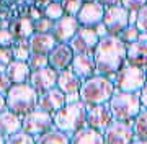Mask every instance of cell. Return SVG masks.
I'll list each match as a JSON object with an SVG mask.
<instances>
[{
    "instance_id": "1",
    "label": "cell",
    "mask_w": 147,
    "mask_h": 144,
    "mask_svg": "<svg viewBox=\"0 0 147 144\" xmlns=\"http://www.w3.org/2000/svg\"><path fill=\"white\" fill-rule=\"evenodd\" d=\"M92 54L96 66V74L101 75H115L126 64V44L118 36H101Z\"/></svg>"
},
{
    "instance_id": "2",
    "label": "cell",
    "mask_w": 147,
    "mask_h": 144,
    "mask_svg": "<svg viewBox=\"0 0 147 144\" xmlns=\"http://www.w3.org/2000/svg\"><path fill=\"white\" fill-rule=\"evenodd\" d=\"M115 90V84L108 75L95 74L88 79L82 80V85L79 90V100L87 107L108 103Z\"/></svg>"
},
{
    "instance_id": "3",
    "label": "cell",
    "mask_w": 147,
    "mask_h": 144,
    "mask_svg": "<svg viewBox=\"0 0 147 144\" xmlns=\"http://www.w3.org/2000/svg\"><path fill=\"white\" fill-rule=\"evenodd\" d=\"M53 123L56 129L72 136L75 131L87 126V105L80 100L65 101V105L53 115Z\"/></svg>"
},
{
    "instance_id": "4",
    "label": "cell",
    "mask_w": 147,
    "mask_h": 144,
    "mask_svg": "<svg viewBox=\"0 0 147 144\" xmlns=\"http://www.w3.org/2000/svg\"><path fill=\"white\" fill-rule=\"evenodd\" d=\"M108 105H110L113 120L123 123H132V120L142 110L139 92L115 90V93L111 95L110 101H108Z\"/></svg>"
},
{
    "instance_id": "5",
    "label": "cell",
    "mask_w": 147,
    "mask_h": 144,
    "mask_svg": "<svg viewBox=\"0 0 147 144\" xmlns=\"http://www.w3.org/2000/svg\"><path fill=\"white\" fill-rule=\"evenodd\" d=\"M38 98H39L38 92L28 82L13 84L5 95L7 108L10 112L16 113L18 116H25L26 113L38 108Z\"/></svg>"
},
{
    "instance_id": "6",
    "label": "cell",
    "mask_w": 147,
    "mask_h": 144,
    "mask_svg": "<svg viewBox=\"0 0 147 144\" xmlns=\"http://www.w3.org/2000/svg\"><path fill=\"white\" fill-rule=\"evenodd\" d=\"M147 75L142 67L124 64L115 74V89L121 92H141L142 87L146 85Z\"/></svg>"
},
{
    "instance_id": "7",
    "label": "cell",
    "mask_w": 147,
    "mask_h": 144,
    "mask_svg": "<svg viewBox=\"0 0 147 144\" xmlns=\"http://www.w3.org/2000/svg\"><path fill=\"white\" fill-rule=\"evenodd\" d=\"M53 128V115L41 110V108H34L33 112L21 116V129L25 133L31 134L33 138H38V136H41Z\"/></svg>"
},
{
    "instance_id": "8",
    "label": "cell",
    "mask_w": 147,
    "mask_h": 144,
    "mask_svg": "<svg viewBox=\"0 0 147 144\" xmlns=\"http://www.w3.org/2000/svg\"><path fill=\"white\" fill-rule=\"evenodd\" d=\"M101 23H103V26L106 30V34L119 36V33L129 25V11L121 3L108 5L105 7V13H103Z\"/></svg>"
},
{
    "instance_id": "9",
    "label": "cell",
    "mask_w": 147,
    "mask_h": 144,
    "mask_svg": "<svg viewBox=\"0 0 147 144\" xmlns=\"http://www.w3.org/2000/svg\"><path fill=\"white\" fill-rule=\"evenodd\" d=\"M98 39L100 36L95 31V28L80 26L74 34V38L69 41V46L72 48L74 54H92Z\"/></svg>"
},
{
    "instance_id": "10",
    "label": "cell",
    "mask_w": 147,
    "mask_h": 144,
    "mask_svg": "<svg viewBox=\"0 0 147 144\" xmlns=\"http://www.w3.org/2000/svg\"><path fill=\"white\" fill-rule=\"evenodd\" d=\"M101 133H103L105 144H131L136 139L131 123L113 121Z\"/></svg>"
},
{
    "instance_id": "11",
    "label": "cell",
    "mask_w": 147,
    "mask_h": 144,
    "mask_svg": "<svg viewBox=\"0 0 147 144\" xmlns=\"http://www.w3.org/2000/svg\"><path fill=\"white\" fill-rule=\"evenodd\" d=\"M103 13H105V7L101 5L100 2H96V0H88V2H84V3H82L79 13L75 15V18H77V22H79L80 26L95 28L96 25L101 23Z\"/></svg>"
},
{
    "instance_id": "12",
    "label": "cell",
    "mask_w": 147,
    "mask_h": 144,
    "mask_svg": "<svg viewBox=\"0 0 147 144\" xmlns=\"http://www.w3.org/2000/svg\"><path fill=\"white\" fill-rule=\"evenodd\" d=\"M57 74L59 72L56 69H53L51 66H46L42 69L31 70L28 84L38 92V95H41L44 92L51 90L53 87H56V84H57Z\"/></svg>"
},
{
    "instance_id": "13",
    "label": "cell",
    "mask_w": 147,
    "mask_h": 144,
    "mask_svg": "<svg viewBox=\"0 0 147 144\" xmlns=\"http://www.w3.org/2000/svg\"><path fill=\"white\" fill-rule=\"evenodd\" d=\"M115 121L111 115L110 105L108 103H100V105H90L87 107V126L98 131L103 129Z\"/></svg>"
},
{
    "instance_id": "14",
    "label": "cell",
    "mask_w": 147,
    "mask_h": 144,
    "mask_svg": "<svg viewBox=\"0 0 147 144\" xmlns=\"http://www.w3.org/2000/svg\"><path fill=\"white\" fill-rule=\"evenodd\" d=\"M79 28H80V25H79V22H77L75 16L64 15V16H61L59 20L54 22L51 34L54 36L56 43H69L74 38V34L77 33Z\"/></svg>"
},
{
    "instance_id": "15",
    "label": "cell",
    "mask_w": 147,
    "mask_h": 144,
    "mask_svg": "<svg viewBox=\"0 0 147 144\" xmlns=\"http://www.w3.org/2000/svg\"><path fill=\"white\" fill-rule=\"evenodd\" d=\"M74 56L75 54H74L72 48L69 46V43H56V46L47 54V61H49V66L53 69L61 72V70L70 67Z\"/></svg>"
},
{
    "instance_id": "16",
    "label": "cell",
    "mask_w": 147,
    "mask_h": 144,
    "mask_svg": "<svg viewBox=\"0 0 147 144\" xmlns=\"http://www.w3.org/2000/svg\"><path fill=\"white\" fill-rule=\"evenodd\" d=\"M64 105H65V95L57 87H53L51 90L41 93L39 98H38V108H41V110L51 113V115H54L57 110H61Z\"/></svg>"
},
{
    "instance_id": "17",
    "label": "cell",
    "mask_w": 147,
    "mask_h": 144,
    "mask_svg": "<svg viewBox=\"0 0 147 144\" xmlns=\"http://www.w3.org/2000/svg\"><path fill=\"white\" fill-rule=\"evenodd\" d=\"M72 72L80 80H85L96 74V66L93 61V54H75L70 64Z\"/></svg>"
},
{
    "instance_id": "18",
    "label": "cell",
    "mask_w": 147,
    "mask_h": 144,
    "mask_svg": "<svg viewBox=\"0 0 147 144\" xmlns=\"http://www.w3.org/2000/svg\"><path fill=\"white\" fill-rule=\"evenodd\" d=\"M80 85H82V80L72 72V69H64L57 74V87L59 90L62 92L65 97H72V95H79Z\"/></svg>"
},
{
    "instance_id": "19",
    "label": "cell",
    "mask_w": 147,
    "mask_h": 144,
    "mask_svg": "<svg viewBox=\"0 0 147 144\" xmlns=\"http://www.w3.org/2000/svg\"><path fill=\"white\" fill-rule=\"evenodd\" d=\"M126 64L136 66V67H146L147 66V41H134L126 46Z\"/></svg>"
},
{
    "instance_id": "20",
    "label": "cell",
    "mask_w": 147,
    "mask_h": 144,
    "mask_svg": "<svg viewBox=\"0 0 147 144\" xmlns=\"http://www.w3.org/2000/svg\"><path fill=\"white\" fill-rule=\"evenodd\" d=\"M5 74L8 75L11 84H23V82H28L31 69H30L26 61H15L13 59L5 67Z\"/></svg>"
},
{
    "instance_id": "21",
    "label": "cell",
    "mask_w": 147,
    "mask_h": 144,
    "mask_svg": "<svg viewBox=\"0 0 147 144\" xmlns=\"http://www.w3.org/2000/svg\"><path fill=\"white\" fill-rule=\"evenodd\" d=\"M70 144H105V139L101 131L84 126L70 136Z\"/></svg>"
},
{
    "instance_id": "22",
    "label": "cell",
    "mask_w": 147,
    "mask_h": 144,
    "mask_svg": "<svg viewBox=\"0 0 147 144\" xmlns=\"http://www.w3.org/2000/svg\"><path fill=\"white\" fill-rule=\"evenodd\" d=\"M28 41L31 53L38 54H49V51L56 46V39L51 33H33Z\"/></svg>"
},
{
    "instance_id": "23",
    "label": "cell",
    "mask_w": 147,
    "mask_h": 144,
    "mask_svg": "<svg viewBox=\"0 0 147 144\" xmlns=\"http://www.w3.org/2000/svg\"><path fill=\"white\" fill-rule=\"evenodd\" d=\"M18 131H21V116L10 112L8 108L0 112V133L7 138V136L18 133Z\"/></svg>"
},
{
    "instance_id": "24",
    "label": "cell",
    "mask_w": 147,
    "mask_h": 144,
    "mask_svg": "<svg viewBox=\"0 0 147 144\" xmlns=\"http://www.w3.org/2000/svg\"><path fill=\"white\" fill-rule=\"evenodd\" d=\"M10 31L13 33V36L16 39H30L31 34L34 33L33 28V20L30 16H21L16 18L10 23Z\"/></svg>"
},
{
    "instance_id": "25",
    "label": "cell",
    "mask_w": 147,
    "mask_h": 144,
    "mask_svg": "<svg viewBox=\"0 0 147 144\" xmlns=\"http://www.w3.org/2000/svg\"><path fill=\"white\" fill-rule=\"evenodd\" d=\"M34 144H70V136L53 128L41 136H38Z\"/></svg>"
},
{
    "instance_id": "26",
    "label": "cell",
    "mask_w": 147,
    "mask_h": 144,
    "mask_svg": "<svg viewBox=\"0 0 147 144\" xmlns=\"http://www.w3.org/2000/svg\"><path fill=\"white\" fill-rule=\"evenodd\" d=\"M132 131H134V138L147 141V110L142 108L139 115L132 120Z\"/></svg>"
},
{
    "instance_id": "27",
    "label": "cell",
    "mask_w": 147,
    "mask_h": 144,
    "mask_svg": "<svg viewBox=\"0 0 147 144\" xmlns=\"http://www.w3.org/2000/svg\"><path fill=\"white\" fill-rule=\"evenodd\" d=\"M10 49L15 61H28L30 54H31V48H30L28 39H15V43L10 46Z\"/></svg>"
},
{
    "instance_id": "28",
    "label": "cell",
    "mask_w": 147,
    "mask_h": 144,
    "mask_svg": "<svg viewBox=\"0 0 147 144\" xmlns=\"http://www.w3.org/2000/svg\"><path fill=\"white\" fill-rule=\"evenodd\" d=\"M139 36H141V31L137 30V26L136 25H132V23H129L123 31L119 33V39L123 41V43L126 44H131V43H134V41H139Z\"/></svg>"
},
{
    "instance_id": "29",
    "label": "cell",
    "mask_w": 147,
    "mask_h": 144,
    "mask_svg": "<svg viewBox=\"0 0 147 144\" xmlns=\"http://www.w3.org/2000/svg\"><path fill=\"white\" fill-rule=\"evenodd\" d=\"M42 15L46 16V18H49V20L56 22V20H59V18H61V16H64L65 13H64V10H62L61 2H53V0H51V2L44 7Z\"/></svg>"
},
{
    "instance_id": "30",
    "label": "cell",
    "mask_w": 147,
    "mask_h": 144,
    "mask_svg": "<svg viewBox=\"0 0 147 144\" xmlns=\"http://www.w3.org/2000/svg\"><path fill=\"white\" fill-rule=\"evenodd\" d=\"M34 143H36V138H33L31 134L25 133L23 129L5 138V144H34Z\"/></svg>"
},
{
    "instance_id": "31",
    "label": "cell",
    "mask_w": 147,
    "mask_h": 144,
    "mask_svg": "<svg viewBox=\"0 0 147 144\" xmlns=\"http://www.w3.org/2000/svg\"><path fill=\"white\" fill-rule=\"evenodd\" d=\"M28 66L31 70H38L49 66V61H47V54H38V53H31L30 57H28Z\"/></svg>"
},
{
    "instance_id": "32",
    "label": "cell",
    "mask_w": 147,
    "mask_h": 144,
    "mask_svg": "<svg viewBox=\"0 0 147 144\" xmlns=\"http://www.w3.org/2000/svg\"><path fill=\"white\" fill-rule=\"evenodd\" d=\"M54 26V22L49 20L46 16L42 15L41 18H38L33 22V28H34V33H51Z\"/></svg>"
},
{
    "instance_id": "33",
    "label": "cell",
    "mask_w": 147,
    "mask_h": 144,
    "mask_svg": "<svg viewBox=\"0 0 147 144\" xmlns=\"http://www.w3.org/2000/svg\"><path fill=\"white\" fill-rule=\"evenodd\" d=\"M82 3H84V0H61L64 13L65 15H70V16H75L79 13Z\"/></svg>"
},
{
    "instance_id": "34",
    "label": "cell",
    "mask_w": 147,
    "mask_h": 144,
    "mask_svg": "<svg viewBox=\"0 0 147 144\" xmlns=\"http://www.w3.org/2000/svg\"><path fill=\"white\" fill-rule=\"evenodd\" d=\"M137 30L142 33V34H147V3L142 7L141 10L136 11V23Z\"/></svg>"
},
{
    "instance_id": "35",
    "label": "cell",
    "mask_w": 147,
    "mask_h": 144,
    "mask_svg": "<svg viewBox=\"0 0 147 144\" xmlns=\"http://www.w3.org/2000/svg\"><path fill=\"white\" fill-rule=\"evenodd\" d=\"M16 38L13 36V33L10 31V28H0V46L2 48H10L15 43Z\"/></svg>"
},
{
    "instance_id": "36",
    "label": "cell",
    "mask_w": 147,
    "mask_h": 144,
    "mask_svg": "<svg viewBox=\"0 0 147 144\" xmlns=\"http://www.w3.org/2000/svg\"><path fill=\"white\" fill-rule=\"evenodd\" d=\"M119 3L127 11H137L147 3V0H119Z\"/></svg>"
},
{
    "instance_id": "37",
    "label": "cell",
    "mask_w": 147,
    "mask_h": 144,
    "mask_svg": "<svg viewBox=\"0 0 147 144\" xmlns=\"http://www.w3.org/2000/svg\"><path fill=\"white\" fill-rule=\"evenodd\" d=\"M11 61H13V54H11V49L10 48H2L0 46V66H7L10 64Z\"/></svg>"
},
{
    "instance_id": "38",
    "label": "cell",
    "mask_w": 147,
    "mask_h": 144,
    "mask_svg": "<svg viewBox=\"0 0 147 144\" xmlns=\"http://www.w3.org/2000/svg\"><path fill=\"white\" fill-rule=\"evenodd\" d=\"M13 85L11 80L8 79V75L5 72H0V93L2 95H7V92L10 90V87Z\"/></svg>"
},
{
    "instance_id": "39",
    "label": "cell",
    "mask_w": 147,
    "mask_h": 144,
    "mask_svg": "<svg viewBox=\"0 0 147 144\" xmlns=\"http://www.w3.org/2000/svg\"><path fill=\"white\" fill-rule=\"evenodd\" d=\"M139 98H141L142 108H146V110H147V82H146V85L142 87V90L139 92Z\"/></svg>"
},
{
    "instance_id": "40",
    "label": "cell",
    "mask_w": 147,
    "mask_h": 144,
    "mask_svg": "<svg viewBox=\"0 0 147 144\" xmlns=\"http://www.w3.org/2000/svg\"><path fill=\"white\" fill-rule=\"evenodd\" d=\"M30 13H31V15H30V18H31L33 22H34V20H38V18H41V11L38 10V8H34V7H33L31 10H30Z\"/></svg>"
},
{
    "instance_id": "41",
    "label": "cell",
    "mask_w": 147,
    "mask_h": 144,
    "mask_svg": "<svg viewBox=\"0 0 147 144\" xmlns=\"http://www.w3.org/2000/svg\"><path fill=\"white\" fill-rule=\"evenodd\" d=\"M100 2L103 7H108V5H115V3H119V0H96Z\"/></svg>"
},
{
    "instance_id": "42",
    "label": "cell",
    "mask_w": 147,
    "mask_h": 144,
    "mask_svg": "<svg viewBox=\"0 0 147 144\" xmlns=\"http://www.w3.org/2000/svg\"><path fill=\"white\" fill-rule=\"evenodd\" d=\"M3 110H7V100H5V95L0 93V112H3Z\"/></svg>"
},
{
    "instance_id": "43",
    "label": "cell",
    "mask_w": 147,
    "mask_h": 144,
    "mask_svg": "<svg viewBox=\"0 0 147 144\" xmlns=\"http://www.w3.org/2000/svg\"><path fill=\"white\" fill-rule=\"evenodd\" d=\"M131 144H147V141H141V139H134Z\"/></svg>"
},
{
    "instance_id": "44",
    "label": "cell",
    "mask_w": 147,
    "mask_h": 144,
    "mask_svg": "<svg viewBox=\"0 0 147 144\" xmlns=\"http://www.w3.org/2000/svg\"><path fill=\"white\" fill-rule=\"evenodd\" d=\"M0 144H5V136L0 133Z\"/></svg>"
},
{
    "instance_id": "45",
    "label": "cell",
    "mask_w": 147,
    "mask_h": 144,
    "mask_svg": "<svg viewBox=\"0 0 147 144\" xmlns=\"http://www.w3.org/2000/svg\"><path fill=\"white\" fill-rule=\"evenodd\" d=\"M144 70H146V75H147V66H146V67H144Z\"/></svg>"
},
{
    "instance_id": "46",
    "label": "cell",
    "mask_w": 147,
    "mask_h": 144,
    "mask_svg": "<svg viewBox=\"0 0 147 144\" xmlns=\"http://www.w3.org/2000/svg\"><path fill=\"white\" fill-rule=\"evenodd\" d=\"M53 2H61V0H53Z\"/></svg>"
},
{
    "instance_id": "47",
    "label": "cell",
    "mask_w": 147,
    "mask_h": 144,
    "mask_svg": "<svg viewBox=\"0 0 147 144\" xmlns=\"http://www.w3.org/2000/svg\"><path fill=\"white\" fill-rule=\"evenodd\" d=\"M84 2H88V0H84Z\"/></svg>"
}]
</instances>
